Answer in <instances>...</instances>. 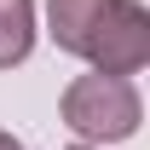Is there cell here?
<instances>
[{
    "mask_svg": "<svg viewBox=\"0 0 150 150\" xmlns=\"http://www.w3.org/2000/svg\"><path fill=\"white\" fill-rule=\"evenodd\" d=\"M87 64L104 75H139L150 64V12L139 0H110L104 6L93 46H87Z\"/></svg>",
    "mask_w": 150,
    "mask_h": 150,
    "instance_id": "7a4b0ae2",
    "label": "cell"
},
{
    "mask_svg": "<svg viewBox=\"0 0 150 150\" xmlns=\"http://www.w3.org/2000/svg\"><path fill=\"white\" fill-rule=\"evenodd\" d=\"M69 150H104V144H69Z\"/></svg>",
    "mask_w": 150,
    "mask_h": 150,
    "instance_id": "8992f818",
    "label": "cell"
},
{
    "mask_svg": "<svg viewBox=\"0 0 150 150\" xmlns=\"http://www.w3.org/2000/svg\"><path fill=\"white\" fill-rule=\"evenodd\" d=\"M58 110H64V127L81 144H121L144 121V98H139V87H133L127 75L93 69V75H75L69 87H64Z\"/></svg>",
    "mask_w": 150,
    "mask_h": 150,
    "instance_id": "6da1fadb",
    "label": "cell"
},
{
    "mask_svg": "<svg viewBox=\"0 0 150 150\" xmlns=\"http://www.w3.org/2000/svg\"><path fill=\"white\" fill-rule=\"evenodd\" d=\"M104 6L110 0H46V35H52V46L69 52V58H87Z\"/></svg>",
    "mask_w": 150,
    "mask_h": 150,
    "instance_id": "3957f363",
    "label": "cell"
},
{
    "mask_svg": "<svg viewBox=\"0 0 150 150\" xmlns=\"http://www.w3.org/2000/svg\"><path fill=\"white\" fill-rule=\"evenodd\" d=\"M35 52V0H0V69Z\"/></svg>",
    "mask_w": 150,
    "mask_h": 150,
    "instance_id": "277c9868",
    "label": "cell"
},
{
    "mask_svg": "<svg viewBox=\"0 0 150 150\" xmlns=\"http://www.w3.org/2000/svg\"><path fill=\"white\" fill-rule=\"evenodd\" d=\"M0 150H23V139H18V133H6V127H0Z\"/></svg>",
    "mask_w": 150,
    "mask_h": 150,
    "instance_id": "5b68a950",
    "label": "cell"
}]
</instances>
